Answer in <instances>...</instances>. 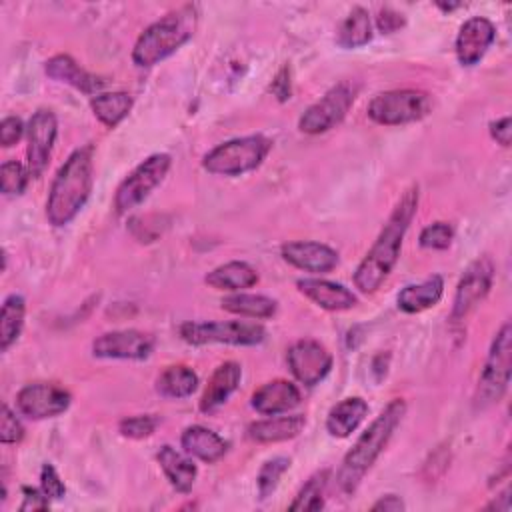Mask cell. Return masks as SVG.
<instances>
[{
  "label": "cell",
  "instance_id": "30bf717a",
  "mask_svg": "<svg viewBox=\"0 0 512 512\" xmlns=\"http://www.w3.org/2000/svg\"><path fill=\"white\" fill-rule=\"evenodd\" d=\"M356 98V88L352 82L344 80L332 86L320 100L304 110L298 120V128L304 134H322L344 120L352 102Z\"/></svg>",
  "mask_w": 512,
  "mask_h": 512
},
{
  "label": "cell",
  "instance_id": "8fae6325",
  "mask_svg": "<svg viewBox=\"0 0 512 512\" xmlns=\"http://www.w3.org/2000/svg\"><path fill=\"white\" fill-rule=\"evenodd\" d=\"M492 280H494L492 260L488 256L476 258L464 270V274L456 286L450 320H454V322L464 320L488 296V292L492 288Z\"/></svg>",
  "mask_w": 512,
  "mask_h": 512
},
{
  "label": "cell",
  "instance_id": "9c48e42d",
  "mask_svg": "<svg viewBox=\"0 0 512 512\" xmlns=\"http://www.w3.org/2000/svg\"><path fill=\"white\" fill-rule=\"evenodd\" d=\"M172 164L170 154L158 152L148 156L144 162H140L116 188L114 194V208L118 214H126L128 210L136 208L148 194L164 180Z\"/></svg>",
  "mask_w": 512,
  "mask_h": 512
},
{
  "label": "cell",
  "instance_id": "ffe728a7",
  "mask_svg": "<svg viewBox=\"0 0 512 512\" xmlns=\"http://www.w3.org/2000/svg\"><path fill=\"white\" fill-rule=\"evenodd\" d=\"M296 286L308 300H312L316 306L330 312L350 310L358 302L356 296L338 282L320 280V278H300Z\"/></svg>",
  "mask_w": 512,
  "mask_h": 512
},
{
  "label": "cell",
  "instance_id": "60d3db41",
  "mask_svg": "<svg viewBox=\"0 0 512 512\" xmlns=\"http://www.w3.org/2000/svg\"><path fill=\"white\" fill-rule=\"evenodd\" d=\"M24 134V124L18 116H6L0 124V144L4 148L14 146Z\"/></svg>",
  "mask_w": 512,
  "mask_h": 512
},
{
  "label": "cell",
  "instance_id": "3957f363",
  "mask_svg": "<svg viewBox=\"0 0 512 512\" xmlns=\"http://www.w3.org/2000/svg\"><path fill=\"white\" fill-rule=\"evenodd\" d=\"M404 414H406V402L402 398H394L372 420V424L358 436V440L348 450V454L344 456L336 472V486L342 494H352L360 486L366 472L372 468V464L388 446Z\"/></svg>",
  "mask_w": 512,
  "mask_h": 512
},
{
  "label": "cell",
  "instance_id": "5bb4252c",
  "mask_svg": "<svg viewBox=\"0 0 512 512\" xmlns=\"http://www.w3.org/2000/svg\"><path fill=\"white\" fill-rule=\"evenodd\" d=\"M56 134H58L56 114L50 108H38L28 120V128H26V136H28L26 156H28V170L32 178H38L46 170L48 158L52 154V146L56 142Z\"/></svg>",
  "mask_w": 512,
  "mask_h": 512
},
{
  "label": "cell",
  "instance_id": "7a4b0ae2",
  "mask_svg": "<svg viewBox=\"0 0 512 512\" xmlns=\"http://www.w3.org/2000/svg\"><path fill=\"white\" fill-rule=\"evenodd\" d=\"M94 184V148H76L58 168L46 200V218L52 226H66L90 198Z\"/></svg>",
  "mask_w": 512,
  "mask_h": 512
},
{
  "label": "cell",
  "instance_id": "8d00e7d4",
  "mask_svg": "<svg viewBox=\"0 0 512 512\" xmlns=\"http://www.w3.org/2000/svg\"><path fill=\"white\" fill-rule=\"evenodd\" d=\"M158 422L160 420L154 414H136V416L122 418L118 424V430L124 438L142 440V438H148L154 434Z\"/></svg>",
  "mask_w": 512,
  "mask_h": 512
},
{
  "label": "cell",
  "instance_id": "2e32d148",
  "mask_svg": "<svg viewBox=\"0 0 512 512\" xmlns=\"http://www.w3.org/2000/svg\"><path fill=\"white\" fill-rule=\"evenodd\" d=\"M280 256L294 268L304 272L324 274L338 266V252L328 244L314 242V240H294L286 242L280 248Z\"/></svg>",
  "mask_w": 512,
  "mask_h": 512
},
{
  "label": "cell",
  "instance_id": "4fadbf2b",
  "mask_svg": "<svg viewBox=\"0 0 512 512\" xmlns=\"http://www.w3.org/2000/svg\"><path fill=\"white\" fill-rule=\"evenodd\" d=\"M288 368L292 376L304 386H316L324 380L332 368V354L328 348L312 338H304L294 342L286 354Z\"/></svg>",
  "mask_w": 512,
  "mask_h": 512
},
{
  "label": "cell",
  "instance_id": "ac0fdd59",
  "mask_svg": "<svg viewBox=\"0 0 512 512\" xmlns=\"http://www.w3.org/2000/svg\"><path fill=\"white\" fill-rule=\"evenodd\" d=\"M250 404L262 416L284 414L300 404V390L290 380L276 378L254 390Z\"/></svg>",
  "mask_w": 512,
  "mask_h": 512
},
{
  "label": "cell",
  "instance_id": "d590c367",
  "mask_svg": "<svg viewBox=\"0 0 512 512\" xmlns=\"http://www.w3.org/2000/svg\"><path fill=\"white\" fill-rule=\"evenodd\" d=\"M454 238V228L448 222H434L422 228L418 242L422 248L428 250H446L452 244Z\"/></svg>",
  "mask_w": 512,
  "mask_h": 512
},
{
  "label": "cell",
  "instance_id": "52a82bcc",
  "mask_svg": "<svg viewBox=\"0 0 512 512\" xmlns=\"http://www.w3.org/2000/svg\"><path fill=\"white\" fill-rule=\"evenodd\" d=\"M430 110H432L430 96L414 88L380 92L368 104L370 120L382 126L410 124L428 116Z\"/></svg>",
  "mask_w": 512,
  "mask_h": 512
},
{
  "label": "cell",
  "instance_id": "cb8c5ba5",
  "mask_svg": "<svg viewBox=\"0 0 512 512\" xmlns=\"http://www.w3.org/2000/svg\"><path fill=\"white\" fill-rule=\"evenodd\" d=\"M156 460L166 476V480L170 482V486L180 492V494H188L194 486V480H196V474H198V468L196 464L184 456L182 452H178L176 448H172L170 444H164L158 454H156Z\"/></svg>",
  "mask_w": 512,
  "mask_h": 512
},
{
  "label": "cell",
  "instance_id": "d4e9b609",
  "mask_svg": "<svg viewBox=\"0 0 512 512\" xmlns=\"http://www.w3.org/2000/svg\"><path fill=\"white\" fill-rule=\"evenodd\" d=\"M444 292V280L440 274H432L418 284H408L398 292V308L406 314H418L436 306Z\"/></svg>",
  "mask_w": 512,
  "mask_h": 512
},
{
  "label": "cell",
  "instance_id": "4dcf8cb0",
  "mask_svg": "<svg viewBox=\"0 0 512 512\" xmlns=\"http://www.w3.org/2000/svg\"><path fill=\"white\" fill-rule=\"evenodd\" d=\"M370 38H372V22H370L368 10H364L362 6L352 8L350 14L338 26L336 42L342 48H360L368 44Z\"/></svg>",
  "mask_w": 512,
  "mask_h": 512
},
{
  "label": "cell",
  "instance_id": "d6a6232c",
  "mask_svg": "<svg viewBox=\"0 0 512 512\" xmlns=\"http://www.w3.org/2000/svg\"><path fill=\"white\" fill-rule=\"evenodd\" d=\"M328 476H330V470H318L316 474H312L304 482V486L298 490V494L294 496V500H292V504L288 508L294 510V512L322 510L324 508V492H326Z\"/></svg>",
  "mask_w": 512,
  "mask_h": 512
},
{
  "label": "cell",
  "instance_id": "603a6c76",
  "mask_svg": "<svg viewBox=\"0 0 512 512\" xmlns=\"http://www.w3.org/2000/svg\"><path fill=\"white\" fill-rule=\"evenodd\" d=\"M180 444L188 456H194L206 464L218 462L228 452V442L214 430L200 424L188 426L180 436Z\"/></svg>",
  "mask_w": 512,
  "mask_h": 512
},
{
  "label": "cell",
  "instance_id": "7bdbcfd3",
  "mask_svg": "<svg viewBox=\"0 0 512 512\" xmlns=\"http://www.w3.org/2000/svg\"><path fill=\"white\" fill-rule=\"evenodd\" d=\"M404 16L392 8H382L376 16V26L382 34H390V32H396L404 26Z\"/></svg>",
  "mask_w": 512,
  "mask_h": 512
},
{
  "label": "cell",
  "instance_id": "74e56055",
  "mask_svg": "<svg viewBox=\"0 0 512 512\" xmlns=\"http://www.w3.org/2000/svg\"><path fill=\"white\" fill-rule=\"evenodd\" d=\"M24 438V426L16 418V414L10 410L8 404H2V416H0V442L2 444H16Z\"/></svg>",
  "mask_w": 512,
  "mask_h": 512
},
{
  "label": "cell",
  "instance_id": "f1b7e54d",
  "mask_svg": "<svg viewBox=\"0 0 512 512\" xmlns=\"http://www.w3.org/2000/svg\"><path fill=\"white\" fill-rule=\"evenodd\" d=\"M222 310L230 312V314H238L244 318H270L276 314V300L264 294H232L220 300Z\"/></svg>",
  "mask_w": 512,
  "mask_h": 512
},
{
  "label": "cell",
  "instance_id": "9a60e30c",
  "mask_svg": "<svg viewBox=\"0 0 512 512\" xmlns=\"http://www.w3.org/2000/svg\"><path fill=\"white\" fill-rule=\"evenodd\" d=\"M154 350V336L142 330H114L98 336L92 342L96 358L146 360Z\"/></svg>",
  "mask_w": 512,
  "mask_h": 512
},
{
  "label": "cell",
  "instance_id": "ba28073f",
  "mask_svg": "<svg viewBox=\"0 0 512 512\" xmlns=\"http://www.w3.org/2000/svg\"><path fill=\"white\" fill-rule=\"evenodd\" d=\"M184 342L202 344H230V346H254L266 336L262 324L246 320H222V322H184L180 326Z\"/></svg>",
  "mask_w": 512,
  "mask_h": 512
},
{
  "label": "cell",
  "instance_id": "b9f144b4",
  "mask_svg": "<svg viewBox=\"0 0 512 512\" xmlns=\"http://www.w3.org/2000/svg\"><path fill=\"white\" fill-rule=\"evenodd\" d=\"M22 494H24V500L20 504V510L22 512H28V510H46L50 506V498L42 492V488H30V486H24L22 488Z\"/></svg>",
  "mask_w": 512,
  "mask_h": 512
},
{
  "label": "cell",
  "instance_id": "ab89813d",
  "mask_svg": "<svg viewBox=\"0 0 512 512\" xmlns=\"http://www.w3.org/2000/svg\"><path fill=\"white\" fill-rule=\"evenodd\" d=\"M270 92L276 96L278 102H288L290 100V96H292V72H290L288 64H284L276 72V76L270 84Z\"/></svg>",
  "mask_w": 512,
  "mask_h": 512
},
{
  "label": "cell",
  "instance_id": "277c9868",
  "mask_svg": "<svg viewBox=\"0 0 512 512\" xmlns=\"http://www.w3.org/2000/svg\"><path fill=\"white\" fill-rule=\"evenodd\" d=\"M200 20L198 4H184L160 20L152 22L136 40L132 48V60L140 68H150L170 54H174L180 46H184L196 32Z\"/></svg>",
  "mask_w": 512,
  "mask_h": 512
},
{
  "label": "cell",
  "instance_id": "5b68a950",
  "mask_svg": "<svg viewBox=\"0 0 512 512\" xmlns=\"http://www.w3.org/2000/svg\"><path fill=\"white\" fill-rule=\"evenodd\" d=\"M272 150V140L262 134H250L242 138L226 140L214 146L202 158L204 170L218 176H242L256 170L268 152Z\"/></svg>",
  "mask_w": 512,
  "mask_h": 512
},
{
  "label": "cell",
  "instance_id": "d6986e66",
  "mask_svg": "<svg viewBox=\"0 0 512 512\" xmlns=\"http://www.w3.org/2000/svg\"><path fill=\"white\" fill-rule=\"evenodd\" d=\"M44 72L56 80L64 82L84 94H100V90L106 86V80L100 76L84 70L72 56L68 54H56L44 64Z\"/></svg>",
  "mask_w": 512,
  "mask_h": 512
},
{
  "label": "cell",
  "instance_id": "ee69618b",
  "mask_svg": "<svg viewBox=\"0 0 512 512\" xmlns=\"http://www.w3.org/2000/svg\"><path fill=\"white\" fill-rule=\"evenodd\" d=\"M490 136L504 148L510 146L512 140V124H510V116H502L494 122H490Z\"/></svg>",
  "mask_w": 512,
  "mask_h": 512
},
{
  "label": "cell",
  "instance_id": "f35d334b",
  "mask_svg": "<svg viewBox=\"0 0 512 512\" xmlns=\"http://www.w3.org/2000/svg\"><path fill=\"white\" fill-rule=\"evenodd\" d=\"M40 488L50 500H60L66 494V486L60 480L56 468L52 464H44L40 470Z\"/></svg>",
  "mask_w": 512,
  "mask_h": 512
},
{
  "label": "cell",
  "instance_id": "484cf974",
  "mask_svg": "<svg viewBox=\"0 0 512 512\" xmlns=\"http://www.w3.org/2000/svg\"><path fill=\"white\" fill-rule=\"evenodd\" d=\"M368 404L360 396H348L334 404L326 416V430L334 438H348L366 418Z\"/></svg>",
  "mask_w": 512,
  "mask_h": 512
},
{
  "label": "cell",
  "instance_id": "f6af8a7d",
  "mask_svg": "<svg viewBox=\"0 0 512 512\" xmlns=\"http://www.w3.org/2000/svg\"><path fill=\"white\" fill-rule=\"evenodd\" d=\"M404 508H406V504L396 494H386L372 504L374 512H402Z\"/></svg>",
  "mask_w": 512,
  "mask_h": 512
},
{
  "label": "cell",
  "instance_id": "e0dca14e",
  "mask_svg": "<svg viewBox=\"0 0 512 512\" xmlns=\"http://www.w3.org/2000/svg\"><path fill=\"white\" fill-rule=\"evenodd\" d=\"M496 38L494 24L484 16L468 18L456 36V58L462 66L478 64Z\"/></svg>",
  "mask_w": 512,
  "mask_h": 512
},
{
  "label": "cell",
  "instance_id": "1f68e13d",
  "mask_svg": "<svg viewBox=\"0 0 512 512\" xmlns=\"http://www.w3.org/2000/svg\"><path fill=\"white\" fill-rule=\"evenodd\" d=\"M24 314H26V302L18 294H10L0 312V348L6 352L20 336L24 326Z\"/></svg>",
  "mask_w": 512,
  "mask_h": 512
},
{
  "label": "cell",
  "instance_id": "f546056e",
  "mask_svg": "<svg viewBox=\"0 0 512 512\" xmlns=\"http://www.w3.org/2000/svg\"><path fill=\"white\" fill-rule=\"evenodd\" d=\"M198 388V374L184 366H168L156 380V390L164 398H188Z\"/></svg>",
  "mask_w": 512,
  "mask_h": 512
},
{
  "label": "cell",
  "instance_id": "6da1fadb",
  "mask_svg": "<svg viewBox=\"0 0 512 512\" xmlns=\"http://www.w3.org/2000/svg\"><path fill=\"white\" fill-rule=\"evenodd\" d=\"M418 208V186L412 184L404 190L396 206L392 208L386 224L382 226L378 238L366 252V256L360 260V264L354 270V286L364 294H374L384 280L394 270L398 258L402 240L406 236V230L416 214Z\"/></svg>",
  "mask_w": 512,
  "mask_h": 512
},
{
  "label": "cell",
  "instance_id": "836d02e7",
  "mask_svg": "<svg viewBox=\"0 0 512 512\" xmlns=\"http://www.w3.org/2000/svg\"><path fill=\"white\" fill-rule=\"evenodd\" d=\"M30 170L28 166H24L18 160H6L0 166V190L6 196H14V194H22L28 186L30 180Z\"/></svg>",
  "mask_w": 512,
  "mask_h": 512
},
{
  "label": "cell",
  "instance_id": "4316f807",
  "mask_svg": "<svg viewBox=\"0 0 512 512\" xmlns=\"http://www.w3.org/2000/svg\"><path fill=\"white\" fill-rule=\"evenodd\" d=\"M204 282L216 290H244L252 288L258 282V272L242 260H232L216 266L204 276Z\"/></svg>",
  "mask_w": 512,
  "mask_h": 512
},
{
  "label": "cell",
  "instance_id": "44dd1931",
  "mask_svg": "<svg viewBox=\"0 0 512 512\" xmlns=\"http://www.w3.org/2000/svg\"><path fill=\"white\" fill-rule=\"evenodd\" d=\"M240 378H242V368L238 362L228 360V362L220 364L212 372L208 386L200 398V404H198L200 412L208 414V412L216 410L218 406H222L230 398V394L238 388Z\"/></svg>",
  "mask_w": 512,
  "mask_h": 512
},
{
  "label": "cell",
  "instance_id": "8992f818",
  "mask_svg": "<svg viewBox=\"0 0 512 512\" xmlns=\"http://www.w3.org/2000/svg\"><path fill=\"white\" fill-rule=\"evenodd\" d=\"M510 372H512V326L510 322H504L498 334L494 336L488 358L484 362L476 396H474V406L484 410L494 402H498L510 384Z\"/></svg>",
  "mask_w": 512,
  "mask_h": 512
},
{
  "label": "cell",
  "instance_id": "bcb514c9",
  "mask_svg": "<svg viewBox=\"0 0 512 512\" xmlns=\"http://www.w3.org/2000/svg\"><path fill=\"white\" fill-rule=\"evenodd\" d=\"M462 4L460 2H456V4H444V2H438V8H442V10H454V8H460Z\"/></svg>",
  "mask_w": 512,
  "mask_h": 512
},
{
  "label": "cell",
  "instance_id": "7c38bea8",
  "mask_svg": "<svg viewBox=\"0 0 512 512\" xmlns=\"http://www.w3.org/2000/svg\"><path fill=\"white\" fill-rule=\"evenodd\" d=\"M72 396L58 384L48 382H34L26 384L16 394V408L22 416L32 420L54 418L68 410Z\"/></svg>",
  "mask_w": 512,
  "mask_h": 512
},
{
  "label": "cell",
  "instance_id": "7402d4cb",
  "mask_svg": "<svg viewBox=\"0 0 512 512\" xmlns=\"http://www.w3.org/2000/svg\"><path fill=\"white\" fill-rule=\"evenodd\" d=\"M304 426H306L304 414H290V416L276 414V416L252 422L246 434L250 440L258 444H274V442L296 438Z\"/></svg>",
  "mask_w": 512,
  "mask_h": 512
},
{
  "label": "cell",
  "instance_id": "e575fe53",
  "mask_svg": "<svg viewBox=\"0 0 512 512\" xmlns=\"http://www.w3.org/2000/svg\"><path fill=\"white\" fill-rule=\"evenodd\" d=\"M288 468H290V458H286V456H276V458L266 460V462L262 464V468H260V472H258V478H256L260 498H266V496H270V494L276 490V486H278L282 474H284Z\"/></svg>",
  "mask_w": 512,
  "mask_h": 512
},
{
  "label": "cell",
  "instance_id": "83f0119b",
  "mask_svg": "<svg viewBox=\"0 0 512 512\" xmlns=\"http://www.w3.org/2000/svg\"><path fill=\"white\" fill-rule=\"evenodd\" d=\"M132 96L128 92H106V94H96L90 100V108L94 116L106 126V128H116L132 110Z\"/></svg>",
  "mask_w": 512,
  "mask_h": 512
}]
</instances>
